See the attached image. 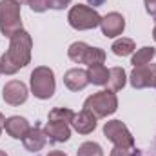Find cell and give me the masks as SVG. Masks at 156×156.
<instances>
[{
	"mask_svg": "<svg viewBox=\"0 0 156 156\" xmlns=\"http://www.w3.org/2000/svg\"><path fill=\"white\" fill-rule=\"evenodd\" d=\"M33 40L24 29L15 33L9 42V49L0 58V69L4 75H15L18 69L26 67L31 60Z\"/></svg>",
	"mask_w": 156,
	"mask_h": 156,
	"instance_id": "obj_1",
	"label": "cell"
},
{
	"mask_svg": "<svg viewBox=\"0 0 156 156\" xmlns=\"http://www.w3.org/2000/svg\"><path fill=\"white\" fill-rule=\"evenodd\" d=\"M83 109L91 111L96 118H105L118 109V98L115 91H98L85 100Z\"/></svg>",
	"mask_w": 156,
	"mask_h": 156,
	"instance_id": "obj_2",
	"label": "cell"
},
{
	"mask_svg": "<svg viewBox=\"0 0 156 156\" xmlns=\"http://www.w3.org/2000/svg\"><path fill=\"white\" fill-rule=\"evenodd\" d=\"M0 31L4 37H13L22 31L20 20V4L15 0H0Z\"/></svg>",
	"mask_w": 156,
	"mask_h": 156,
	"instance_id": "obj_3",
	"label": "cell"
},
{
	"mask_svg": "<svg viewBox=\"0 0 156 156\" xmlns=\"http://www.w3.org/2000/svg\"><path fill=\"white\" fill-rule=\"evenodd\" d=\"M56 89V82H55V73L53 69L40 66L31 73V91L33 94L40 100H47L53 96Z\"/></svg>",
	"mask_w": 156,
	"mask_h": 156,
	"instance_id": "obj_4",
	"label": "cell"
},
{
	"mask_svg": "<svg viewBox=\"0 0 156 156\" xmlns=\"http://www.w3.org/2000/svg\"><path fill=\"white\" fill-rule=\"evenodd\" d=\"M67 20L71 24L73 29L78 31H87V29H94L100 26L102 22V16L89 5H83V4H78L73 5L69 15H67Z\"/></svg>",
	"mask_w": 156,
	"mask_h": 156,
	"instance_id": "obj_5",
	"label": "cell"
},
{
	"mask_svg": "<svg viewBox=\"0 0 156 156\" xmlns=\"http://www.w3.org/2000/svg\"><path fill=\"white\" fill-rule=\"evenodd\" d=\"M104 134L107 136V140H111L115 144V147H134V138L129 133L127 125L120 120H111L104 125Z\"/></svg>",
	"mask_w": 156,
	"mask_h": 156,
	"instance_id": "obj_6",
	"label": "cell"
},
{
	"mask_svg": "<svg viewBox=\"0 0 156 156\" xmlns=\"http://www.w3.org/2000/svg\"><path fill=\"white\" fill-rule=\"evenodd\" d=\"M131 85L134 89H144V87H154L156 82V64H145L138 66L131 73Z\"/></svg>",
	"mask_w": 156,
	"mask_h": 156,
	"instance_id": "obj_7",
	"label": "cell"
},
{
	"mask_svg": "<svg viewBox=\"0 0 156 156\" xmlns=\"http://www.w3.org/2000/svg\"><path fill=\"white\" fill-rule=\"evenodd\" d=\"M2 98L5 104L9 105H20L27 100V87L24 82L20 80H11L4 85V91H2Z\"/></svg>",
	"mask_w": 156,
	"mask_h": 156,
	"instance_id": "obj_8",
	"label": "cell"
},
{
	"mask_svg": "<svg viewBox=\"0 0 156 156\" xmlns=\"http://www.w3.org/2000/svg\"><path fill=\"white\" fill-rule=\"evenodd\" d=\"M100 27H102V33H104L107 38H115V37H118V35L123 33V29H125V18H123L120 13L113 11V13L102 16Z\"/></svg>",
	"mask_w": 156,
	"mask_h": 156,
	"instance_id": "obj_9",
	"label": "cell"
},
{
	"mask_svg": "<svg viewBox=\"0 0 156 156\" xmlns=\"http://www.w3.org/2000/svg\"><path fill=\"white\" fill-rule=\"evenodd\" d=\"M44 131H45V134L51 142H67L69 136H71L69 123L58 122V120H49Z\"/></svg>",
	"mask_w": 156,
	"mask_h": 156,
	"instance_id": "obj_10",
	"label": "cell"
},
{
	"mask_svg": "<svg viewBox=\"0 0 156 156\" xmlns=\"http://www.w3.org/2000/svg\"><path fill=\"white\" fill-rule=\"evenodd\" d=\"M71 123H73V127H75L76 133H80V134H89V133H93L96 129V116L91 111L82 109L78 115H75Z\"/></svg>",
	"mask_w": 156,
	"mask_h": 156,
	"instance_id": "obj_11",
	"label": "cell"
},
{
	"mask_svg": "<svg viewBox=\"0 0 156 156\" xmlns=\"http://www.w3.org/2000/svg\"><path fill=\"white\" fill-rule=\"evenodd\" d=\"M24 147L31 153H37L40 149H44V145L47 144V134L45 131H42L40 127H31L27 131V134L24 136Z\"/></svg>",
	"mask_w": 156,
	"mask_h": 156,
	"instance_id": "obj_12",
	"label": "cell"
},
{
	"mask_svg": "<svg viewBox=\"0 0 156 156\" xmlns=\"http://www.w3.org/2000/svg\"><path fill=\"white\" fill-rule=\"evenodd\" d=\"M4 129H5V133H7L9 136L18 138V140H24V136L27 134V131H29L31 127H29V122H27L26 118L11 116V118H7V120H5Z\"/></svg>",
	"mask_w": 156,
	"mask_h": 156,
	"instance_id": "obj_13",
	"label": "cell"
},
{
	"mask_svg": "<svg viewBox=\"0 0 156 156\" xmlns=\"http://www.w3.org/2000/svg\"><path fill=\"white\" fill-rule=\"evenodd\" d=\"M64 83L67 89L71 91H82L87 83H89V76H87V71L83 69H69L66 75H64Z\"/></svg>",
	"mask_w": 156,
	"mask_h": 156,
	"instance_id": "obj_14",
	"label": "cell"
},
{
	"mask_svg": "<svg viewBox=\"0 0 156 156\" xmlns=\"http://www.w3.org/2000/svg\"><path fill=\"white\" fill-rule=\"evenodd\" d=\"M87 76H89V82L94 85H105L109 82V69L104 64H94V66H89Z\"/></svg>",
	"mask_w": 156,
	"mask_h": 156,
	"instance_id": "obj_15",
	"label": "cell"
},
{
	"mask_svg": "<svg viewBox=\"0 0 156 156\" xmlns=\"http://www.w3.org/2000/svg\"><path fill=\"white\" fill-rule=\"evenodd\" d=\"M154 56H156V49L154 47H142V49L136 51V55L133 56L131 64H133L134 67H138V66H145V64H151V60H153Z\"/></svg>",
	"mask_w": 156,
	"mask_h": 156,
	"instance_id": "obj_16",
	"label": "cell"
},
{
	"mask_svg": "<svg viewBox=\"0 0 156 156\" xmlns=\"http://www.w3.org/2000/svg\"><path fill=\"white\" fill-rule=\"evenodd\" d=\"M109 87L111 91H120L125 85V71L122 67H111L109 69Z\"/></svg>",
	"mask_w": 156,
	"mask_h": 156,
	"instance_id": "obj_17",
	"label": "cell"
},
{
	"mask_svg": "<svg viewBox=\"0 0 156 156\" xmlns=\"http://www.w3.org/2000/svg\"><path fill=\"white\" fill-rule=\"evenodd\" d=\"M113 53L116 55V56H127V55H131L134 49H136V45H134V40L131 38H120L116 40L115 44H113Z\"/></svg>",
	"mask_w": 156,
	"mask_h": 156,
	"instance_id": "obj_18",
	"label": "cell"
},
{
	"mask_svg": "<svg viewBox=\"0 0 156 156\" xmlns=\"http://www.w3.org/2000/svg\"><path fill=\"white\" fill-rule=\"evenodd\" d=\"M87 49H89V45H87L85 42H75V44L69 45L67 55H69V58H71L73 62H76V64H83V56H85Z\"/></svg>",
	"mask_w": 156,
	"mask_h": 156,
	"instance_id": "obj_19",
	"label": "cell"
},
{
	"mask_svg": "<svg viewBox=\"0 0 156 156\" xmlns=\"http://www.w3.org/2000/svg\"><path fill=\"white\" fill-rule=\"evenodd\" d=\"M105 62V53L100 47H89L85 56H83V64L85 66H94V64H104Z\"/></svg>",
	"mask_w": 156,
	"mask_h": 156,
	"instance_id": "obj_20",
	"label": "cell"
},
{
	"mask_svg": "<svg viewBox=\"0 0 156 156\" xmlns=\"http://www.w3.org/2000/svg\"><path fill=\"white\" fill-rule=\"evenodd\" d=\"M76 156H104L102 153V147L94 142H85L78 147Z\"/></svg>",
	"mask_w": 156,
	"mask_h": 156,
	"instance_id": "obj_21",
	"label": "cell"
},
{
	"mask_svg": "<svg viewBox=\"0 0 156 156\" xmlns=\"http://www.w3.org/2000/svg\"><path fill=\"white\" fill-rule=\"evenodd\" d=\"M73 118H75V113L66 107H56L49 113V120H58V122H66V123H71Z\"/></svg>",
	"mask_w": 156,
	"mask_h": 156,
	"instance_id": "obj_22",
	"label": "cell"
},
{
	"mask_svg": "<svg viewBox=\"0 0 156 156\" xmlns=\"http://www.w3.org/2000/svg\"><path fill=\"white\" fill-rule=\"evenodd\" d=\"M111 156H142V153L138 149H134V147H129V149H125V147H115Z\"/></svg>",
	"mask_w": 156,
	"mask_h": 156,
	"instance_id": "obj_23",
	"label": "cell"
},
{
	"mask_svg": "<svg viewBox=\"0 0 156 156\" xmlns=\"http://www.w3.org/2000/svg\"><path fill=\"white\" fill-rule=\"evenodd\" d=\"M27 4H29L31 11H35V13H44L45 9H49L47 0H27Z\"/></svg>",
	"mask_w": 156,
	"mask_h": 156,
	"instance_id": "obj_24",
	"label": "cell"
},
{
	"mask_svg": "<svg viewBox=\"0 0 156 156\" xmlns=\"http://www.w3.org/2000/svg\"><path fill=\"white\" fill-rule=\"evenodd\" d=\"M71 4V0H47V7L49 9H64Z\"/></svg>",
	"mask_w": 156,
	"mask_h": 156,
	"instance_id": "obj_25",
	"label": "cell"
},
{
	"mask_svg": "<svg viewBox=\"0 0 156 156\" xmlns=\"http://www.w3.org/2000/svg\"><path fill=\"white\" fill-rule=\"evenodd\" d=\"M144 2H145V9H147V13L156 18V0H144Z\"/></svg>",
	"mask_w": 156,
	"mask_h": 156,
	"instance_id": "obj_26",
	"label": "cell"
},
{
	"mask_svg": "<svg viewBox=\"0 0 156 156\" xmlns=\"http://www.w3.org/2000/svg\"><path fill=\"white\" fill-rule=\"evenodd\" d=\"M87 2H89V4H91L93 7H98V5H102V4H104L105 0H87Z\"/></svg>",
	"mask_w": 156,
	"mask_h": 156,
	"instance_id": "obj_27",
	"label": "cell"
},
{
	"mask_svg": "<svg viewBox=\"0 0 156 156\" xmlns=\"http://www.w3.org/2000/svg\"><path fill=\"white\" fill-rule=\"evenodd\" d=\"M4 123H5V116L0 113V134H2V129H4Z\"/></svg>",
	"mask_w": 156,
	"mask_h": 156,
	"instance_id": "obj_28",
	"label": "cell"
},
{
	"mask_svg": "<svg viewBox=\"0 0 156 156\" xmlns=\"http://www.w3.org/2000/svg\"><path fill=\"white\" fill-rule=\"evenodd\" d=\"M47 156H67L66 153H62V151H53V153H49Z\"/></svg>",
	"mask_w": 156,
	"mask_h": 156,
	"instance_id": "obj_29",
	"label": "cell"
},
{
	"mask_svg": "<svg viewBox=\"0 0 156 156\" xmlns=\"http://www.w3.org/2000/svg\"><path fill=\"white\" fill-rule=\"evenodd\" d=\"M153 38L156 40V26H154V29H153Z\"/></svg>",
	"mask_w": 156,
	"mask_h": 156,
	"instance_id": "obj_30",
	"label": "cell"
},
{
	"mask_svg": "<svg viewBox=\"0 0 156 156\" xmlns=\"http://www.w3.org/2000/svg\"><path fill=\"white\" fill-rule=\"evenodd\" d=\"M0 156H7V154H5V151H2V149H0Z\"/></svg>",
	"mask_w": 156,
	"mask_h": 156,
	"instance_id": "obj_31",
	"label": "cell"
},
{
	"mask_svg": "<svg viewBox=\"0 0 156 156\" xmlns=\"http://www.w3.org/2000/svg\"><path fill=\"white\" fill-rule=\"evenodd\" d=\"M15 2H18V4H24V2H27V0H15Z\"/></svg>",
	"mask_w": 156,
	"mask_h": 156,
	"instance_id": "obj_32",
	"label": "cell"
},
{
	"mask_svg": "<svg viewBox=\"0 0 156 156\" xmlns=\"http://www.w3.org/2000/svg\"><path fill=\"white\" fill-rule=\"evenodd\" d=\"M154 87H156V82H154Z\"/></svg>",
	"mask_w": 156,
	"mask_h": 156,
	"instance_id": "obj_33",
	"label": "cell"
},
{
	"mask_svg": "<svg viewBox=\"0 0 156 156\" xmlns=\"http://www.w3.org/2000/svg\"><path fill=\"white\" fill-rule=\"evenodd\" d=\"M0 73H2V69H0Z\"/></svg>",
	"mask_w": 156,
	"mask_h": 156,
	"instance_id": "obj_34",
	"label": "cell"
}]
</instances>
